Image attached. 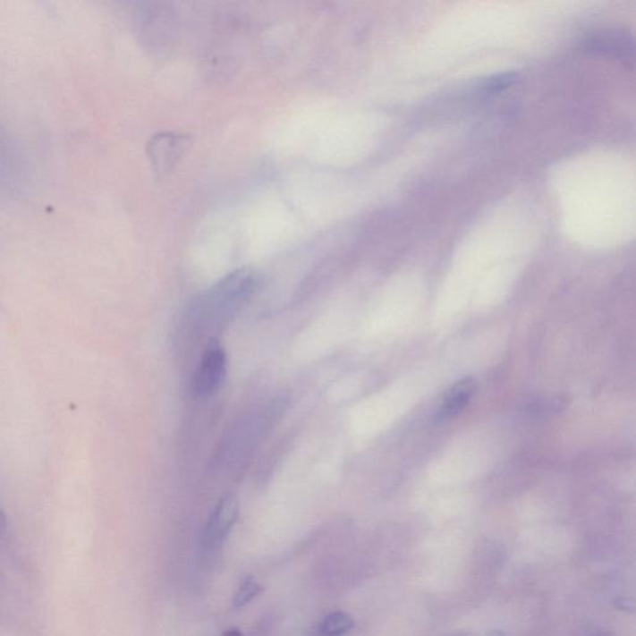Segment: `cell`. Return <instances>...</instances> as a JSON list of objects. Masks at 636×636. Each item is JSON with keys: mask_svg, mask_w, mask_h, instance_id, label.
Listing matches in <instances>:
<instances>
[{"mask_svg": "<svg viewBox=\"0 0 636 636\" xmlns=\"http://www.w3.org/2000/svg\"><path fill=\"white\" fill-rule=\"evenodd\" d=\"M239 517V504L233 495H225L214 508L206 529H204L201 545L207 552H216L223 547L230 530L234 527Z\"/></svg>", "mask_w": 636, "mask_h": 636, "instance_id": "cell-1", "label": "cell"}, {"mask_svg": "<svg viewBox=\"0 0 636 636\" xmlns=\"http://www.w3.org/2000/svg\"><path fill=\"white\" fill-rule=\"evenodd\" d=\"M225 373V352L218 341L212 340L204 352L196 376H194L193 391L196 395L209 396L214 394L222 386Z\"/></svg>", "mask_w": 636, "mask_h": 636, "instance_id": "cell-2", "label": "cell"}, {"mask_svg": "<svg viewBox=\"0 0 636 636\" xmlns=\"http://www.w3.org/2000/svg\"><path fill=\"white\" fill-rule=\"evenodd\" d=\"M583 49L596 55L628 60L632 59L634 53V44L631 35L624 31L609 30L588 38L584 40Z\"/></svg>", "mask_w": 636, "mask_h": 636, "instance_id": "cell-3", "label": "cell"}, {"mask_svg": "<svg viewBox=\"0 0 636 636\" xmlns=\"http://www.w3.org/2000/svg\"><path fill=\"white\" fill-rule=\"evenodd\" d=\"M24 167L17 149L5 131L0 127V188L14 190L21 184Z\"/></svg>", "mask_w": 636, "mask_h": 636, "instance_id": "cell-4", "label": "cell"}, {"mask_svg": "<svg viewBox=\"0 0 636 636\" xmlns=\"http://www.w3.org/2000/svg\"><path fill=\"white\" fill-rule=\"evenodd\" d=\"M478 389V382L472 377H466L452 386L444 398L443 404L437 411L436 423H444L462 413L471 401Z\"/></svg>", "mask_w": 636, "mask_h": 636, "instance_id": "cell-5", "label": "cell"}, {"mask_svg": "<svg viewBox=\"0 0 636 636\" xmlns=\"http://www.w3.org/2000/svg\"><path fill=\"white\" fill-rule=\"evenodd\" d=\"M184 137L174 133H162L151 140L148 152L153 165L158 171H167L174 165L185 148Z\"/></svg>", "mask_w": 636, "mask_h": 636, "instance_id": "cell-6", "label": "cell"}, {"mask_svg": "<svg viewBox=\"0 0 636 636\" xmlns=\"http://www.w3.org/2000/svg\"><path fill=\"white\" fill-rule=\"evenodd\" d=\"M356 622L346 612L329 613L318 626V636H344L353 631Z\"/></svg>", "mask_w": 636, "mask_h": 636, "instance_id": "cell-7", "label": "cell"}, {"mask_svg": "<svg viewBox=\"0 0 636 636\" xmlns=\"http://www.w3.org/2000/svg\"><path fill=\"white\" fill-rule=\"evenodd\" d=\"M264 592V587L251 575H248L242 583L239 584L238 590L233 598V608L239 609L248 606L251 600L260 596Z\"/></svg>", "mask_w": 636, "mask_h": 636, "instance_id": "cell-8", "label": "cell"}, {"mask_svg": "<svg viewBox=\"0 0 636 636\" xmlns=\"http://www.w3.org/2000/svg\"><path fill=\"white\" fill-rule=\"evenodd\" d=\"M516 76L513 73H501V75L495 76V78L488 79L485 84V91L488 94H495V92L503 91V89L510 88L513 84Z\"/></svg>", "mask_w": 636, "mask_h": 636, "instance_id": "cell-9", "label": "cell"}, {"mask_svg": "<svg viewBox=\"0 0 636 636\" xmlns=\"http://www.w3.org/2000/svg\"><path fill=\"white\" fill-rule=\"evenodd\" d=\"M222 636H244L239 629L232 628L223 632Z\"/></svg>", "mask_w": 636, "mask_h": 636, "instance_id": "cell-10", "label": "cell"}, {"mask_svg": "<svg viewBox=\"0 0 636 636\" xmlns=\"http://www.w3.org/2000/svg\"><path fill=\"white\" fill-rule=\"evenodd\" d=\"M6 527V520L4 513L0 511V535H3V532H4Z\"/></svg>", "mask_w": 636, "mask_h": 636, "instance_id": "cell-11", "label": "cell"}, {"mask_svg": "<svg viewBox=\"0 0 636 636\" xmlns=\"http://www.w3.org/2000/svg\"><path fill=\"white\" fill-rule=\"evenodd\" d=\"M594 636H613L610 632H599V634Z\"/></svg>", "mask_w": 636, "mask_h": 636, "instance_id": "cell-12", "label": "cell"}]
</instances>
